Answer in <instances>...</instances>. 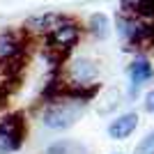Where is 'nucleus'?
<instances>
[{
	"label": "nucleus",
	"mask_w": 154,
	"mask_h": 154,
	"mask_svg": "<svg viewBox=\"0 0 154 154\" xmlns=\"http://www.w3.org/2000/svg\"><path fill=\"white\" fill-rule=\"evenodd\" d=\"M23 55H26V42L19 32H0V71H9L12 67H16Z\"/></svg>",
	"instance_id": "nucleus-5"
},
{
	"label": "nucleus",
	"mask_w": 154,
	"mask_h": 154,
	"mask_svg": "<svg viewBox=\"0 0 154 154\" xmlns=\"http://www.w3.org/2000/svg\"><path fill=\"white\" fill-rule=\"evenodd\" d=\"M113 154H122V152H113Z\"/></svg>",
	"instance_id": "nucleus-15"
},
{
	"label": "nucleus",
	"mask_w": 154,
	"mask_h": 154,
	"mask_svg": "<svg viewBox=\"0 0 154 154\" xmlns=\"http://www.w3.org/2000/svg\"><path fill=\"white\" fill-rule=\"evenodd\" d=\"M88 103L76 101L67 94H58L44 101V110H42V122L51 131H67L69 127L78 122V117L83 115V110Z\"/></svg>",
	"instance_id": "nucleus-1"
},
{
	"label": "nucleus",
	"mask_w": 154,
	"mask_h": 154,
	"mask_svg": "<svg viewBox=\"0 0 154 154\" xmlns=\"http://www.w3.org/2000/svg\"><path fill=\"white\" fill-rule=\"evenodd\" d=\"M81 42V26L76 21H71L64 16L58 26L51 30V35H46V53L51 55L55 62H62L67 58V53Z\"/></svg>",
	"instance_id": "nucleus-2"
},
{
	"label": "nucleus",
	"mask_w": 154,
	"mask_h": 154,
	"mask_svg": "<svg viewBox=\"0 0 154 154\" xmlns=\"http://www.w3.org/2000/svg\"><path fill=\"white\" fill-rule=\"evenodd\" d=\"M64 16L62 14H55V12H44V14H37V16H30V19L23 23V30L30 32V35H51V30L58 26Z\"/></svg>",
	"instance_id": "nucleus-7"
},
{
	"label": "nucleus",
	"mask_w": 154,
	"mask_h": 154,
	"mask_svg": "<svg viewBox=\"0 0 154 154\" xmlns=\"http://www.w3.org/2000/svg\"><path fill=\"white\" fill-rule=\"evenodd\" d=\"M97 78H99V67L92 60L74 58L64 67L62 83L69 88H90V85H97Z\"/></svg>",
	"instance_id": "nucleus-3"
},
{
	"label": "nucleus",
	"mask_w": 154,
	"mask_h": 154,
	"mask_svg": "<svg viewBox=\"0 0 154 154\" xmlns=\"http://www.w3.org/2000/svg\"><path fill=\"white\" fill-rule=\"evenodd\" d=\"M26 140V120L23 115L14 113L0 122V154H12L21 149Z\"/></svg>",
	"instance_id": "nucleus-4"
},
{
	"label": "nucleus",
	"mask_w": 154,
	"mask_h": 154,
	"mask_svg": "<svg viewBox=\"0 0 154 154\" xmlns=\"http://www.w3.org/2000/svg\"><path fill=\"white\" fill-rule=\"evenodd\" d=\"M136 127H138V113L129 110V113L117 115L115 120L108 124V136L113 140H124V138H129V136L136 131Z\"/></svg>",
	"instance_id": "nucleus-8"
},
{
	"label": "nucleus",
	"mask_w": 154,
	"mask_h": 154,
	"mask_svg": "<svg viewBox=\"0 0 154 154\" xmlns=\"http://www.w3.org/2000/svg\"><path fill=\"white\" fill-rule=\"evenodd\" d=\"M88 32H90L92 37H97V39H106L110 35V21H108V16L101 14V12L92 14L90 19H88Z\"/></svg>",
	"instance_id": "nucleus-10"
},
{
	"label": "nucleus",
	"mask_w": 154,
	"mask_h": 154,
	"mask_svg": "<svg viewBox=\"0 0 154 154\" xmlns=\"http://www.w3.org/2000/svg\"><path fill=\"white\" fill-rule=\"evenodd\" d=\"M124 14L134 16H154V0H120Z\"/></svg>",
	"instance_id": "nucleus-9"
},
{
	"label": "nucleus",
	"mask_w": 154,
	"mask_h": 154,
	"mask_svg": "<svg viewBox=\"0 0 154 154\" xmlns=\"http://www.w3.org/2000/svg\"><path fill=\"white\" fill-rule=\"evenodd\" d=\"M134 154H154V129L145 134V138H140V143L136 145Z\"/></svg>",
	"instance_id": "nucleus-12"
},
{
	"label": "nucleus",
	"mask_w": 154,
	"mask_h": 154,
	"mask_svg": "<svg viewBox=\"0 0 154 154\" xmlns=\"http://www.w3.org/2000/svg\"><path fill=\"white\" fill-rule=\"evenodd\" d=\"M46 154H67V143H55L46 149Z\"/></svg>",
	"instance_id": "nucleus-14"
},
{
	"label": "nucleus",
	"mask_w": 154,
	"mask_h": 154,
	"mask_svg": "<svg viewBox=\"0 0 154 154\" xmlns=\"http://www.w3.org/2000/svg\"><path fill=\"white\" fill-rule=\"evenodd\" d=\"M145 110H147L149 115H154V90H149L147 94H145Z\"/></svg>",
	"instance_id": "nucleus-13"
},
{
	"label": "nucleus",
	"mask_w": 154,
	"mask_h": 154,
	"mask_svg": "<svg viewBox=\"0 0 154 154\" xmlns=\"http://www.w3.org/2000/svg\"><path fill=\"white\" fill-rule=\"evenodd\" d=\"M117 103H120V90H117V88H110V90H106L103 97L99 99V103H97V113L106 115V113H110V110L117 108Z\"/></svg>",
	"instance_id": "nucleus-11"
},
{
	"label": "nucleus",
	"mask_w": 154,
	"mask_h": 154,
	"mask_svg": "<svg viewBox=\"0 0 154 154\" xmlns=\"http://www.w3.org/2000/svg\"><path fill=\"white\" fill-rule=\"evenodd\" d=\"M129 83H131V97H136V92H138V88L145 83H149L154 78V67L152 62H149L145 55H138V58L134 60V62L129 64Z\"/></svg>",
	"instance_id": "nucleus-6"
}]
</instances>
